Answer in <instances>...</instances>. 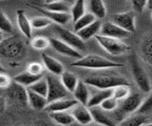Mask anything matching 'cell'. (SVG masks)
I'll return each mask as SVG.
<instances>
[{
	"label": "cell",
	"mask_w": 152,
	"mask_h": 126,
	"mask_svg": "<svg viewBox=\"0 0 152 126\" xmlns=\"http://www.w3.org/2000/svg\"><path fill=\"white\" fill-rule=\"evenodd\" d=\"M71 67L93 69V70H102V69H109L114 67H123V64L111 61L107 58H104L101 55L88 54L87 56H82L80 59L76 60L71 64Z\"/></svg>",
	"instance_id": "obj_1"
},
{
	"label": "cell",
	"mask_w": 152,
	"mask_h": 126,
	"mask_svg": "<svg viewBox=\"0 0 152 126\" xmlns=\"http://www.w3.org/2000/svg\"><path fill=\"white\" fill-rule=\"evenodd\" d=\"M84 82L90 87L98 88V89H109L121 85H130L126 78L118 73L104 74V75L89 76L84 80Z\"/></svg>",
	"instance_id": "obj_2"
},
{
	"label": "cell",
	"mask_w": 152,
	"mask_h": 126,
	"mask_svg": "<svg viewBox=\"0 0 152 126\" xmlns=\"http://www.w3.org/2000/svg\"><path fill=\"white\" fill-rule=\"evenodd\" d=\"M26 45L16 36L9 37L0 43V56L9 60H21L26 55Z\"/></svg>",
	"instance_id": "obj_3"
},
{
	"label": "cell",
	"mask_w": 152,
	"mask_h": 126,
	"mask_svg": "<svg viewBox=\"0 0 152 126\" xmlns=\"http://www.w3.org/2000/svg\"><path fill=\"white\" fill-rule=\"evenodd\" d=\"M129 64L133 79H134L137 86L142 92L149 93L151 91L150 79L136 53H132L129 56Z\"/></svg>",
	"instance_id": "obj_4"
},
{
	"label": "cell",
	"mask_w": 152,
	"mask_h": 126,
	"mask_svg": "<svg viewBox=\"0 0 152 126\" xmlns=\"http://www.w3.org/2000/svg\"><path fill=\"white\" fill-rule=\"evenodd\" d=\"M94 38L96 39L99 46L110 55L120 56L127 53L130 50V46L121 41V39L104 36L102 34H97Z\"/></svg>",
	"instance_id": "obj_5"
},
{
	"label": "cell",
	"mask_w": 152,
	"mask_h": 126,
	"mask_svg": "<svg viewBox=\"0 0 152 126\" xmlns=\"http://www.w3.org/2000/svg\"><path fill=\"white\" fill-rule=\"evenodd\" d=\"M46 79L48 81V101L51 102L53 101L63 99V98H66L69 96V92L66 89V87L62 83L60 77L50 73L46 76Z\"/></svg>",
	"instance_id": "obj_6"
},
{
	"label": "cell",
	"mask_w": 152,
	"mask_h": 126,
	"mask_svg": "<svg viewBox=\"0 0 152 126\" xmlns=\"http://www.w3.org/2000/svg\"><path fill=\"white\" fill-rule=\"evenodd\" d=\"M55 31H56V33L58 34L59 38L61 40H63L66 44H69V46H71L72 48L76 49L77 50L85 51L86 49H87L86 48L85 41L77 34V32L64 29V28H62L60 25L56 26Z\"/></svg>",
	"instance_id": "obj_7"
},
{
	"label": "cell",
	"mask_w": 152,
	"mask_h": 126,
	"mask_svg": "<svg viewBox=\"0 0 152 126\" xmlns=\"http://www.w3.org/2000/svg\"><path fill=\"white\" fill-rule=\"evenodd\" d=\"M50 46L56 52H58L61 55H64L66 57H69L75 60H78L82 57V54L79 50L72 48L66 42L61 40L60 38H55V37H51L50 38Z\"/></svg>",
	"instance_id": "obj_8"
},
{
	"label": "cell",
	"mask_w": 152,
	"mask_h": 126,
	"mask_svg": "<svg viewBox=\"0 0 152 126\" xmlns=\"http://www.w3.org/2000/svg\"><path fill=\"white\" fill-rule=\"evenodd\" d=\"M112 21L123 28L124 30H127L130 33L136 32V22H135V14L133 12H125L116 13L113 15Z\"/></svg>",
	"instance_id": "obj_9"
},
{
	"label": "cell",
	"mask_w": 152,
	"mask_h": 126,
	"mask_svg": "<svg viewBox=\"0 0 152 126\" xmlns=\"http://www.w3.org/2000/svg\"><path fill=\"white\" fill-rule=\"evenodd\" d=\"M8 96L14 101L22 105L28 104V87L22 85L15 81H12L8 88Z\"/></svg>",
	"instance_id": "obj_10"
},
{
	"label": "cell",
	"mask_w": 152,
	"mask_h": 126,
	"mask_svg": "<svg viewBox=\"0 0 152 126\" xmlns=\"http://www.w3.org/2000/svg\"><path fill=\"white\" fill-rule=\"evenodd\" d=\"M100 34H102L104 36H107V37H112V38H117V39L127 38V37H129L131 35L130 32L124 30L123 28L115 24L113 21L104 22L102 24Z\"/></svg>",
	"instance_id": "obj_11"
},
{
	"label": "cell",
	"mask_w": 152,
	"mask_h": 126,
	"mask_svg": "<svg viewBox=\"0 0 152 126\" xmlns=\"http://www.w3.org/2000/svg\"><path fill=\"white\" fill-rule=\"evenodd\" d=\"M31 8H33L34 10H36L37 12H39L40 13H42L43 15L47 16L48 18L55 23L57 25L60 26H64L66 25L69 21H71V15L69 12H52V11H49L47 9L44 8H40L37 7L36 5H30Z\"/></svg>",
	"instance_id": "obj_12"
},
{
	"label": "cell",
	"mask_w": 152,
	"mask_h": 126,
	"mask_svg": "<svg viewBox=\"0 0 152 126\" xmlns=\"http://www.w3.org/2000/svg\"><path fill=\"white\" fill-rule=\"evenodd\" d=\"M142 102V99L140 94L138 93H130L129 96H127L125 100H123V102L120 107V112L122 114L129 115L135 113L140 108V106Z\"/></svg>",
	"instance_id": "obj_13"
},
{
	"label": "cell",
	"mask_w": 152,
	"mask_h": 126,
	"mask_svg": "<svg viewBox=\"0 0 152 126\" xmlns=\"http://www.w3.org/2000/svg\"><path fill=\"white\" fill-rule=\"evenodd\" d=\"M69 111L74 117L75 121H77L80 124L87 125L93 120L92 115L90 113L89 108L85 104H79L78 102V104H75Z\"/></svg>",
	"instance_id": "obj_14"
},
{
	"label": "cell",
	"mask_w": 152,
	"mask_h": 126,
	"mask_svg": "<svg viewBox=\"0 0 152 126\" xmlns=\"http://www.w3.org/2000/svg\"><path fill=\"white\" fill-rule=\"evenodd\" d=\"M78 101H76L74 98L70 99V98H63V99H59L53 101L51 102H49L48 105L46 106L45 110L47 112H57V111H69L72 107L77 104Z\"/></svg>",
	"instance_id": "obj_15"
},
{
	"label": "cell",
	"mask_w": 152,
	"mask_h": 126,
	"mask_svg": "<svg viewBox=\"0 0 152 126\" xmlns=\"http://www.w3.org/2000/svg\"><path fill=\"white\" fill-rule=\"evenodd\" d=\"M16 23L19 30L21 31V33L26 37L28 40L31 39L32 35V27L31 19H28V16L26 15V12L24 10H19L16 11Z\"/></svg>",
	"instance_id": "obj_16"
},
{
	"label": "cell",
	"mask_w": 152,
	"mask_h": 126,
	"mask_svg": "<svg viewBox=\"0 0 152 126\" xmlns=\"http://www.w3.org/2000/svg\"><path fill=\"white\" fill-rule=\"evenodd\" d=\"M42 62L43 64L46 69H48V71L54 75L60 76L62 73L65 71V67L58 60H56L55 58L51 57L49 54L47 53H42L41 54Z\"/></svg>",
	"instance_id": "obj_17"
},
{
	"label": "cell",
	"mask_w": 152,
	"mask_h": 126,
	"mask_svg": "<svg viewBox=\"0 0 152 126\" xmlns=\"http://www.w3.org/2000/svg\"><path fill=\"white\" fill-rule=\"evenodd\" d=\"M103 22L100 19H96L94 22H92L91 24H89L84 29L81 30L77 31V34L82 38L85 42L88 41L93 37H95L97 34H100V31H101V28H102Z\"/></svg>",
	"instance_id": "obj_18"
},
{
	"label": "cell",
	"mask_w": 152,
	"mask_h": 126,
	"mask_svg": "<svg viewBox=\"0 0 152 126\" xmlns=\"http://www.w3.org/2000/svg\"><path fill=\"white\" fill-rule=\"evenodd\" d=\"M49 104L47 97H44L38 93L28 88V104L34 110H45L46 106Z\"/></svg>",
	"instance_id": "obj_19"
},
{
	"label": "cell",
	"mask_w": 152,
	"mask_h": 126,
	"mask_svg": "<svg viewBox=\"0 0 152 126\" xmlns=\"http://www.w3.org/2000/svg\"><path fill=\"white\" fill-rule=\"evenodd\" d=\"M140 50L142 60L152 68V32L147 33L142 40Z\"/></svg>",
	"instance_id": "obj_20"
},
{
	"label": "cell",
	"mask_w": 152,
	"mask_h": 126,
	"mask_svg": "<svg viewBox=\"0 0 152 126\" xmlns=\"http://www.w3.org/2000/svg\"><path fill=\"white\" fill-rule=\"evenodd\" d=\"M88 87L89 86L84 81L79 80L77 85H76L75 89L72 93L74 99L77 101L79 104H82L85 105L88 104V102L89 101V97H90V92H89Z\"/></svg>",
	"instance_id": "obj_21"
},
{
	"label": "cell",
	"mask_w": 152,
	"mask_h": 126,
	"mask_svg": "<svg viewBox=\"0 0 152 126\" xmlns=\"http://www.w3.org/2000/svg\"><path fill=\"white\" fill-rule=\"evenodd\" d=\"M96 91H94L92 94H90L89 101L88 102V107L100 106V104L107 99V98L112 96V88L109 89H98L95 88Z\"/></svg>",
	"instance_id": "obj_22"
},
{
	"label": "cell",
	"mask_w": 152,
	"mask_h": 126,
	"mask_svg": "<svg viewBox=\"0 0 152 126\" xmlns=\"http://www.w3.org/2000/svg\"><path fill=\"white\" fill-rule=\"evenodd\" d=\"M88 108L90 110V113L92 115V119L95 122L104 126L115 125V123L111 120V119L107 117V115L106 114V111L103 110L100 106H93V107H88Z\"/></svg>",
	"instance_id": "obj_23"
},
{
	"label": "cell",
	"mask_w": 152,
	"mask_h": 126,
	"mask_svg": "<svg viewBox=\"0 0 152 126\" xmlns=\"http://www.w3.org/2000/svg\"><path fill=\"white\" fill-rule=\"evenodd\" d=\"M50 118L54 121L55 123L59 125H71L75 119L70 113V111H57V112H50Z\"/></svg>",
	"instance_id": "obj_24"
},
{
	"label": "cell",
	"mask_w": 152,
	"mask_h": 126,
	"mask_svg": "<svg viewBox=\"0 0 152 126\" xmlns=\"http://www.w3.org/2000/svg\"><path fill=\"white\" fill-rule=\"evenodd\" d=\"M59 77H60L62 83H63L64 86L66 87V89L69 93H73L75 87L79 82V79L77 78V76L72 72L65 70Z\"/></svg>",
	"instance_id": "obj_25"
},
{
	"label": "cell",
	"mask_w": 152,
	"mask_h": 126,
	"mask_svg": "<svg viewBox=\"0 0 152 126\" xmlns=\"http://www.w3.org/2000/svg\"><path fill=\"white\" fill-rule=\"evenodd\" d=\"M147 115L138 113L133 114L126 117V119H124L121 122H119V125L122 126H142L145 125L147 122Z\"/></svg>",
	"instance_id": "obj_26"
},
{
	"label": "cell",
	"mask_w": 152,
	"mask_h": 126,
	"mask_svg": "<svg viewBox=\"0 0 152 126\" xmlns=\"http://www.w3.org/2000/svg\"><path fill=\"white\" fill-rule=\"evenodd\" d=\"M89 11L97 19H104L107 15V8L103 0H89Z\"/></svg>",
	"instance_id": "obj_27"
},
{
	"label": "cell",
	"mask_w": 152,
	"mask_h": 126,
	"mask_svg": "<svg viewBox=\"0 0 152 126\" xmlns=\"http://www.w3.org/2000/svg\"><path fill=\"white\" fill-rule=\"evenodd\" d=\"M42 8L47 9L49 11L57 12H70V5L69 2L64 1V0H55L49 3H44Z\"/></svg>",
	"instance_id": "obj_28"
},
{
	"label": "cell",
	"mask_w": 152,
	"mask_h": 126,
	"mask_svg": "<svg viewBox=\"0 0 152 126\" xmlns=\"http://www.w3.org/2000/svg\"><path fill=\"white\" fill-rule=\"evenodd\" d=\"M44 75H33V74L28 72L27 70L19 73L18 75H16L13 78V81H15L19 83H21L22 85L28 87L31 86L32 83H34L36 81H38L39 79H41Z\"/></svg>",
	"instance_id": "obj_29"
},
{
	"label": "cell",
	"mask_w": 152,
	"mask_h": 126,
	"mask_svg": "<svg viewBox=\"0 0 152 126\" xmlns=\"http://www.w3.org/2000/svg\"><path fill=\"white\" fill-rule=\"evenodd\" d=\"M96 19L97 18L95 17V15L92 14L91 12H86L85 14H83L79 18V19L73 22V30L75 32H77L87 26H88L89 24H91V23L94 22Z\"/></svg>",
	"instance_id": "obj_30"
},
{
	"label": "cell",
	"mask_w": 152,
	"mask_h": 126,
	"mask_svg": "<svg viewBox=\"0 0 152 126\" xmlns=\"http://www.w3.org/2000/svg\"><path fill=\"white\" fill-rule=\"evenodd\" d=\"M71 21L75 22L86 13V0H75L73 5L70 8Z\"/></svg>",
	"instance_id": "obj_31"
},
{
	"label": "cell",
	"mask_w": 152,
	"mask_h": 126,
	"mask_svg": "<svg viewBox=\"0 0 152 126\" xmlns=\"http://www.w3.org/2000/svg\"><path fill=\"white\" fill-rule=\"evenodd\" d=\"M28 88L38 93V94L42 95V96L47 97V95H48V81H47L46 77L43 76L41 79L36 81L34 83H32V85L31 86H28Z\"/></svg>",
	"instance_id": "obj_32"
},
{
	"label": "cell",
	"mask_w": 152,
	"mask_h": 126,
	"mask_svg": "<svg viewBox=\"0 0 152 126\" xmlns=\"http://www.w3.org/2000/svg\"><path fill=\"white\" fill-rule=\"evenodd\" d=\"M31 46L33 49L43 51L50 46V38H47L44 36H36L31 40Z\"/></svg>",
	"instance_id": "obj_33"
},
{
	"label": "cell",
	"mask_w": 152,
	"mask_h": 126,
	"mask_svg": "<svg viewBox=\"0 0 152 126\" xmlns=\"http://www.w3.org/2000/svg\"><path fill=\"white\" fill-rule=\"evenodd\" d=\"M31 23L32 29L43 30V29H46V28H48V27H50L53 22H52L50 18H48L47 16L43 15V16H36V17L31 18Z\"/></svg>",
	"instance_id": "obj_34"
},
{
	"label": "cell",
	"mask_w": 152,
	"mask_h": 126,
	"mask_svg": "<svg viewBox=\"0 0 152 126\" xmlns=\"http://www.w3.org/2000/svg\"><path fill=\"white\" fill-rule=\"evenodd\" d=\"M130 85H121L116 87L112 88V97L115 98L117 101H123L125 100L127 96L130 94Z\"/></svg>",
	"instance_id": "obj_35"
},
{
	"label": "cell",
	"mask_w": 152,
	"mask_h": 126,
	"mask_svg": "<svg viewBox=\"0 0 152 126\" xmlns=\"http://www.w3.org/2000/svg\"><path fill=\"white\" fill-rule=\"evenodd\" d=\"M0 30L4 33H12L13 31V26L11 20L2 10H0Z\"/></svg>",
	"instance_id": "obj_36"
},
{
	"label": "cell",
	"mask_w": 152,
	"mask_h": 126,
	"mask_svg": "<svg viewBox=\"0 0 152 126\" xmlns=\"http://www.w3.org/2000/svg\"><path fill=\"white\" fill-rule=\"evenodd\" d=\"M119 106V101H117L115 98H113L112 96L107 98L101 104H100V107L104 110L106 112H112L114 110H116Z\"/></svg>",
	"instance_id": "obj_37"
},
{
	"label": "cell",
	"mask_w": 152,
	"mask_h": 126,
	"mask_svg": "<svg viewBox=\"0 0 152 126\" xmlns=\"http://www.w3.org/2000/svg\"><path fill=\"white\" fill-rule=\"evenodd\" d=\"M138 113L148 115L152 112V92L149 94V96L146 98L145 101H142L140 108L138 109Z\"/></svg>",
	"instance_id": "obj_38"
},
{
	"label": "cell",
	"mask_w": 152,
	"mask_h": 126,
	"mask_svg": "<svg viewBox=\"0 0 152 126\" xmlns=\"http://www.w3.org/2000/svg\"><path fill=\"white\" fill-rule=\"evenodd\" d=\"M44 64H41L40 63L37 62H32L28 64L27 67V71L30 72L33 75H44Z\"/></svg>",
	"instance_id": "obj_39"
},
{
	"label": "cell",
	"mask_w": 152,
	"mask_h": 126,
	"mask_svg": "<svg viewBox=\"0 0 152 126\" xmlns=\"http://www.w3.org/2000/svg\"><path fill=\"white\" fill-rule=\"evenodd\" d=\"M131 6L134 12L142 13L147 8V0H130Z\"/></svg>",
	"instance_id": "obj_40"
},
{
	"label": "cell",
	"mask_w": 152,
	"mask_h": 126,
	"mask_svg": "<svg viewBox=\"0 0 152 126\" xmlns=\"http://www.w3.org/2000/svg\"><path fill=\"white\" fill-rule=\"evenodd\" d=\"M12 83L11 77L5 72H0V88L1 89H7Z\"/></svg>",
	"instance_id": "obj_41"
},
{
	"label": "cell",
	"mask_w": 152,
	"mask_h": 126,
	"mask_svg": "<svg viewBox=\"0 0 152 126\" xmlns=\"http://www.w3.org/2000/svg\"><path fill=\"white\" fill-rule=\"evenodd\" d=\"M6 105H7L6 99L4 97L0 96V115L3 114L5 110H6Z\"/></svg>",
	"instance_id": "obj_42"
},
{
	"label": "cell",
	"mask_w": 152,
	"mask_h": 126,
	"mask_svg": "<svg viewBox=\"0 0 152 126\" xmlns=\"http://www.w3.org/2000/svg\"><path fill=\"white\" fill-rule=\"evenodd\" d=\"M147 9L152 10V0H147Z\"/></svg>",
	"instance_id": "obj_43"
},
{
	"label": "cell",
	"mask_w": 152,
	"mask_h": 126,
	"mask_svg": "<svg viewBox=\"0 0 152 126\" xmlns=\"http://www.w3.org/2000/svg\"><path fill=\"white\" fill-rule=\"evenodd\" d=\"M4 32H2L1 30H0V43H1V42L4 40Z\"/></svg>",
	"instance_id": "obj_44"
},
{
	"label": "cell",
	"mask_w": 152,
	"mask_h": 126,
	"mask_svg": "<svg viewBox=\"0 0 152 126\" xmlns=\"http://www.w3.org/2000/svg\"><path fill=\"white\" fill-rule=\"evenodd\" d=\"M45 3H49V2H51V1H55V0H44ZM64 1H68V2H70L71 0H64Z\"/></svg>",
	"instance_id": "obj_45"
},
{
	"label": "cell",
	"mask_w": 152,
	"mask_h": 126,
	"mask_svg": "<svg viewBox=\"0 0 152 126\" xmlns=\"http://www.w3.org/2000/svg\"><path fill=\"white\" fill-rule=\"evenodd\" d=\"M0 72H5V69H4V67L1 64H0Z\"/></svg>",
	"instance_id": "obj_46"
},
{
	"label": "cell",
	"mask_w": 152,
	"mask_h": 126,
	"mask_svg": "<svg viewBox=\"0 0 152 126\" xmlns=\"http://www.w3.org/2000/svg\"><path fill=\"white\" fill-rule=\"evenodd\" d=\"M0 1H4V0H0Z\"/></svg>",
	"instance_id": "obj_47"
},
{
	"label": "cell",
	"mask_w": 152,
	"mask_h": 126,
	"mask_svg": "<svg viewBox=\"0 0 152 126\" xmlns=\"http://www.w3.org/2000/svg\"><path fill=\"white\" fill-rule=\"evenodd\" d=\"M151 17H152V15H151Z\"/></svg>",
	"instance_id": "obj_48"
}]
</instances>
